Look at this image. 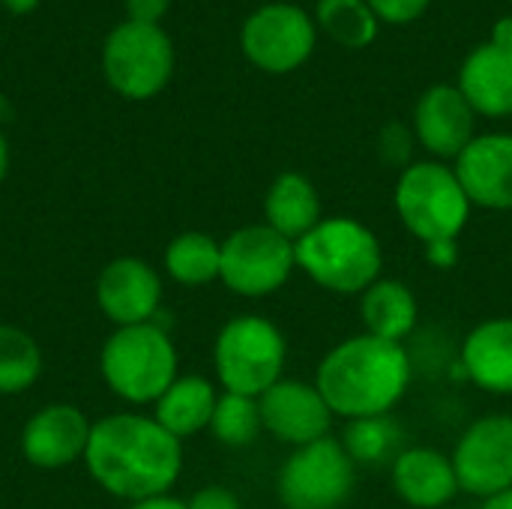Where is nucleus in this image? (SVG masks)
<instances>
[{
	"label": "nucleus",
	"instance_id": "nucleus-1",
	"mask_svg": "<svg viewBox=\"0 0 512 509\" xmlns=\"http://www.w3.org/2000/svg\"><path fill=\"white\" fill-rule=\"evenodd\" d=\"M90 477L114 498L147 501L168 495L183 471V441L153 417L111 414L93 423L84 453Z\"/></svg>",
	"mask_w": 512,
	"mask_h": 509
},
{
	"label": "nucleus",
	"instance_id": "nucleus-2",
	"mask_svg": "<svg viewBox=\"0 0 512 509\" xmlns=\"http://www.w3.org/2000/svg\"><path fill=\"white\" fill-rule=\"evenodd\" d=\"M411 384V357L405 345L369 333L330 348L315 372V387L333 417L363 420L390 414Z\"/></svg>",
	"mask_w": 512,
	"mask_h": 509
},
{
	"label": "nucleus",
	"instance_id": "nucleus-3",
	"mask_svg": "<svg viewBox=\"0 0 512 509\" xmlns=\"http://www.w3.org/2000/svg\"><path fill=\"white\" fill-rule=\"evenodd\" d=\"M297 267L333 294H363L381 279L384 252L369 225L351 216L321 219L294 243Z\"/></svg>",
	"mask_w": 512,
	"mask_h": 509
},
{
	"label": "nucleus",
	"instance_id": "nucleus-4",
	"mask_svg": "<svg viewBox=\"0 0 512 509\" xmlns=\"http://www.w3.org/2000/svg\"><path fill=\"white\" fill-rule=\"evenodd\" d=\"M99 369L108 390L123 402L156 405L177 381V348L156 321L117 327L102 345Z\"/></svg>",
	"mask_w": 512,
	"mask_h": 509
},
{
	"label": "nucleus",
	"instance_id": "nucleus-5",
	"mask_svg": "<svg viewBox=\"0 0 512 509\" xmlns=\"http://www.w3.org/2000/svg\"><path fill=\"white\" fill-rule=\"evenodd\" d=\"M396 213L426 246L456 240L471 219V198L456 171L438 159L411 162L396 180Z\"/></svg>",
	"mask_w": 512,
	"mask_h": 509
},
{
	"label": "nucleus",
	"instance_id": "nucleus-6",
	"mask_svg": "<svg viewBox=\"0 0 512 509\" xmlns=\"http://www.w3.org/2000/svg\"><path fill=\"white\" fill-rule=\"evenodd\" d=\"M288 345L282 330L261 315L231 318L213 345L216 378L225 393L240 396H264L285 372Z\"/></svg>",
	"mask_w": 512,
	"mask_h": 509
},
{
	"label": "nucleus",
	"instance_id": "nucleus-7",
	"mask_svg": "<svg viewBox=\"0 0 512 509\" xmlns=\"http://www.w3.org/2000/svg\"><path fill=\"white\" fill-rule=\"evenodd\" d=\"M102 72L123 99H153L174 75V42L162 24H117L102 45Z\"/></svg>",
	"mask_w": 512,
	"mask_h": 509
},
{
	"label": "nucleus",
	"instance_id": "nucleus-8",
	"mask_svg": "<svg viewBox=\"0 0 512 509\" xmlns=\"http://www.w3.org/2000/svg\"><path fill=\"white\" fill-rule=\"evenodd\" d=\"M357 465L339 438H321L297 447L276 480L285 509H339L354 492Z\"/></svg>",
	"mask_w": 512,
	"mask_h": 509
},
{
	"label": "nucleus",
	"instance_id": "nucleus-9",
	"mask_svg": "<svg viewBox=\"0 0 512 509\" xmlns=\"http://www.w3.org/2000/svg\"><path fill=\"white\" fill-rule=\"evenodd\" d=\"M294 243L276 234L270 225H246L222 240L219 279L240 297L276 294L294 273Z\"/></svg>",
	"mask_w": 512,
	"mask_h": 509
},
{
	"label": "nucleus",
	"instance_id": "nucleus-10",
	"mask_svg": "<svg viewBox=\"0 0 512 509\" xmlns=\"http://www.w3.org/2000/svg\"><path fill=\"white\" fill-rule=\"evenodd\" d=\"M318 42L315 18L294 3H267L255 9L240 30V48L246 60L270 75H288L300 69Z\"/></svg>",
	"mask_w": 512,
	"mask_h": 509
},
{
	"label": "nucleus",
	"instance_id": "nucleus-11",
	"mask_svg": "<svg viewBox=\"0 0 512 509\" xmlns=\"http://www.w3.org/2000/svg\"><path fill=\"white\" fill-rule=\"evenodd\" d=\"M459 489L474 498H492L512 489V417L489 414L474 420L453 450Z\"/></svg>",
	"mask_w": 512,
	"mask_h": 509
},
{
	"label": "nucleus",
	"instance_id": "nucleus-12",
	"mask_svg": "<svg viewBox=\"0 0 512 509\" xmlns=\"http://www.w3.org/2000/svg\"><path fill=\"white\" fill-rule=\"evenodd\" d=\"M258 408L264 432L282 444H291L294 450L327 438L333 426V411L318 387L294 378L276 381L264 396H258Z\"/></svg>",
	"mask_w": 512,
	"mask_h": 509
},
{
	"label": "nucleus",
	"instance_id": "nucleus-13",
	"mask_svg": "<svg viewBox=\"0 0 512 509\" xmlns=\"http://www.w3.org/2000/svg\"><path fill=\"white\" fill-rule=\"evenodd\" d=\"M414 138L438 162L459 159L477 138V111L456 84H432L414 105Z\"/></svg>",
	"mask_w": 512,
	"mask_h": 509
},
{
	"label": "nucleus",
	"instance_id": "nucleus-14",
	"mask_svg": "<svg viewBox=\"0 0 512 509\" xmlns=\"http://www.w3.org/2000/svg\"><path fill=\"white\" fill-rule=\"evenodd\" d=\"M96 300L117 327L150 324L162 303V279L141 258H114L96 279Z\"/></svg>",
	"mask_w": 512,
	"mask_h": 509
},
{
	"label": "nucleus",
	"instance_id": "nucleus-15",
	"mask_svg": "<svg viewBox=\"0 0 512 509\" xmlns=\"http://www.w3.org/2000/svg\"><path fill=\"white\" fill-rule=\"evenodd\" d=\"M93 423L81 408L54 402L36 411L21 432V453L33 468L57 471L84 459Z\"/></svg>",
	"mask_w": 512,
	"mask_h": 509
},
{
	"label": "nucleus",
	"instance_id": "nucleus-16",
	"mask_svg": "<svg viewBox=\"0 0 512 509\" xmlns=\"http://www.w3.org/2000/svg\"><path fill=\"white\" fill-rule=\"evenodd\" d=\"M471 204L512 210V132L477 135L453 165Z\"/></svg>",
	"mask_w": 512,
	"mask_h": 509
},
{
	"label": "nucleus",
	"instance_id": "nucleus-17",
	"mask_svg": "<svg viewBox=\"0 0 512 509\" xmlns=\"http://www.w3.org/2000/svg\"><path fill=\"white\" fill-rule=\"evenodd\" d=\"M396 495L414 509H447L462 492L453 459L435 447H408L390 465Z\"/></svg>",
	"mask_w": 512,
	"mask_h": 509
},
{
	"label": "nucleus",
	"instance_id": "nucleus-18",
	"mask_svg": "<svg viewBox=\"0 0 512 509\" xmlns=\"http://www.w3.org/2000/svg\"><path fill=\"white\" fill-rule=\"evenodd\" d=\"M468 105L483 117H510L512 114V51L483 42L474 48L462 69L459 84Z\"/></svg>",
	"mask_w": 512,
	"mask_h": 509
},
{
	"label": "nucleus",
	"instance_id": "nucleus-19",
	"mask_svg": "<svg viewBox=\"0 0 512 509\" xmlns=\"http://www.w3.org/2000/svg\"><path fill=\"white\" fill-rule=\"evenodd\" d=\"M465 375L492 396H512V318L477 324L462 345Z\"/></svg>",
	"mask_w": 512,
	"mask_h": 509
},
{
	"label": "nucleus",
	"instance_id": "nucleus-20",
	"mask_svg": "<svg viewBox=\"0 0 512 509\" xmlns=\"http://www.w3.org/2000/svg\"><path fill=\"white\" fill-rule=\"evenodd\" d=\"M321 195L315 183L300 171L279 174L264 195V225L285 240H303L321 222Z\"/></svg>",
	"mask_w": 512,
	"mask_h": 509
},
{
	"label": "nucleus",
	"instance_id": "nucleus-21",
	"mask_svg": "<svg viewBox=\"0 0 512 509\" xmlns=\"http://www.w3.org/2000/svg\"><path fill=\"white\" fill-rule=\"evenodd\" d=\"M360 318L369 336L387 342H405L420 318L414 291L399 279H378L360 294Z\"/></svg>",
	"mask_w": 512,
	"mask_h": 509
},
{
	"label": "nucleus",
	"instance_id": "nucleus-22",
	"mask_svg": "<svg viewBox=\"0 0 512 509\" xmlns=\"http://www.w3.org/2000/svg\"><path fill=\"white\" fill-rule=\"evenodd\" d=\"M216 390L201 375H177V381L156 399L153 420L171 432L177 441H186L198 435L201 429H210L213 411H216Z\"/></svg>",
	"mask_w": 512,
	"mask_h": 509
},
{
	"label": "nucleus",
	"instance_id": "nucleus-23",
	"mask_svg": "<svg viewBox=\"0 0 512 509\" xmlns=\"http://www.w3.org/2000/svg\"><path fill=\"white\" fill-rule=\"evenodd\" d=\"M222 243L204 231L177 234L165 249V273L180 285H207L219 279Z\"/></svg>",
	"mask_w": 512,
	"mask_h": 509
},
{
	"label": "nucleus",
	"instance_id": "nucleus-24",
	"mask_svg": "<svg viewBox=\"0 0 512 509\" xmlns=\"http://www.w3.org/2000/svg\"><path fill=\"white\" fill-rule=\"evenodd\" d=\"M342 447L354 465H372V468L387 465V462L393 465L396 456L402 453V429L396 426L390 414L348 420Z\"/></svg>",
	"mask_w": 512,
	"mask_h": 509
},
{
	"label": "nucleus",
	"instance_id": "nucleus-25",
	"mask_svg": "<svg viewBox=\"0 0 512 509\" xmlns=\"http://www.w3.org/2000/svg\"><path fill=\"white\" fill-rule=\"evenodd\" d=\"M315 24L345 48H366L378 36V15L366 0H318Z\"/></svg>",
	"mask_w": 512,
	"mask_h": 509
},
{
	"label": "nucleus",
	"instance_id": "nucleus-26",
	"mask_svg": "<svg viewBox=\"0 0 512 509\" xmlns=\"http://www.w3.org/2000/svg\"><path fill=\"white\" fill-rule=\"evenodd\" d=\"M42 375V351L21 327L0 324V396L30 390Z\"/></svg>",
	"mask_w": 512,
	"mask_h": 509
},
{
	"label": "nucleus",
	"instance_id": "nucleus-27",
	"mask_svg": "<svg viewBox=\"0 0 512 509\" xmlns=\"http://www.w3.org/2000/svg\"><path fill=\"white\" fill-rule=\"evenodd\" d=\"M210 432L225 447H249L264 432L258 399L240 393H222L210 420Z\"/></svg>",
	"mask_w": 512,
	"mask_h": 509
},
{
	"label": "nucleus",
	"instance_id": "nucleus-28",
	"mask_svg": "<svg viewBox=\"0 0 512 509\" xmlns=\"http://www.w3.org/2000/svg\"><path fill=\"white\" fill-rule=\"evenodd\" d=\"M414 129L402 126V123H387L381 129V141H378V150H381V159L387 165H402V171L411 165V153H414Z\"/></svg>",
	"mask_w": 512,
	"mask_h": 509
},
{
	"label": "nucleus",
	"instance_id": "nucleus-29",
	"mask_svg": "<svg viewBox=\"0 0 512 509\" xmlns=\"http://www.w3.org/2000/svg\"><path fill=\"white\" fill-rule=\"evenodd\" d=\"M366 3L384 24H411L429 9L432 0H366Z\"/></svg>",
	"mask_w": 512,
	"mask_h": 509
},
{
	"label": "nucleus",
	"instance_id": "nucleus-30",
	"mask_svg": "<svg viewBox=\"0 0 512 509\" xmlns=\"http://www.w3.org/2000/svg\"><path fill=\"white\" fill-rule=\"evenodd\" d=\"M189 509H240V501L231 489L225 486H207L192 495Z\"/></svg>",
	"mask_w": 512,
	"mask_h": 509
},
{
	"label": "nucleus",
	"instance_id": "nucleus-31",
	"mask_svg": "<svg viewBox=\"0 0 512 509\" xmlns=\"http://www.w3.org/2000/svg\"><path fill=\"white\" fill-rule=\"evenodd\" d=\"M123 3H126L129 21H138V24H159L171 6V0H123Z\"/></svg>",
	"mask_w": 512,
	"mask_h": 509
},
{
	"label": "nucleus",
	"instance_id": "nucleus-32",
	"mask_svg": "<svg viewBox=\"0 0 512 509\" xmlns=\"http://www.w3.org/2000/svg\"><path fill=\"white\" fill-rule=\"evenodd\" d=\"M426 255H429V261H432L435 267L447 270V267H453L456 258H459V246H456V240L432 243V246H426Z\"/></svg>",
	"mask_w": 512,
	"mask_h": 509
},
{
	"label": "nucleus",
	"instance_id": "nucleus-33",
	"mask_svg": "<svg viewBox=\"0 0 512 509\" xmlns=\"http://www.w3.org/2000/svg\"><path fill=\"white\" fill-rule=\"evenodd\" d=\"M492 45H498V48H510L512 51V15H504V18H498L495 21V27H492V39H489Z\"/></svg>",
	"mask_w": 512,
	"mask_h": 509
},
{
	"label": "nucleus",
	"instance_id": "nucleus-34",
	"mask_svg": "<svg viewBox=\"0 0 512 509\" xmlns=\"http://www.w3.org/2000/svg\"><path fill=\"white\" fill-rule=\"evenodd\" d=\"M129 509H189L186 501L180 498H171V495H159V498H147V501H138Z\"/></svg>",
	"mask_w": 512,
	"mask_h": 509
},
{
	"label": "nucleus",
	"instance_id": "nucleus-35",
	"mask_svg": "<svg viewBox=\"0 0 512 509\" xmlns=\"http://www.w3.org/2000/svg\"><path fill=\"white\" fill-rule=\"evenodd\" d=\"M0 3H3V9L12 12V15H30V12L39 6V0H0Z\"/></svg>",
	"mask_w": 512,
	"mask_h": 509
},
{
	"label": "nucleus",
	"instance_id": "nucleus-36",
	"mask_svg": "<svg viewBox=\"0 0 512 509\" xmlns=\"http://www.w3.org/2000/svg\"><path fill=\"white\" fill-rule=\"evenodd\" d=\"M483 509H512V489H507V492H498V495H492V498H486V501H483Z\"/></svg>",
	"mask_w": 512,
	"mask_h": 509
},
{
	"label": "nucleus",
	"instance_id": "nucleus-37",
	"mask_svg": "<svg viewBox=\"0 0 512 509\" xmlns=\"http://www.w3.org/2000/svg\"><path fill=\"white\" fill-rule=\"evenodd\" d=\"M6 171H9V144L0 132V183L6 180Z\"/></svg>",
	"mask_w": 512,
	"mask_h": 509
},
{
	"label": "nucleus",
	"instance_id": "nucleus-38",
	"mask_svg": "<svg viewBox=\"0 0 512 509\" xmlns=\"http://www.w3.org/2000/svg\"><path fill=\"white\" fill-rule=\"evenodd\" d=\"M510 3H512V0H510Z\"/></svg>",
	"mask_w": 512,
	"mask_h": 509
}]
</instances>
